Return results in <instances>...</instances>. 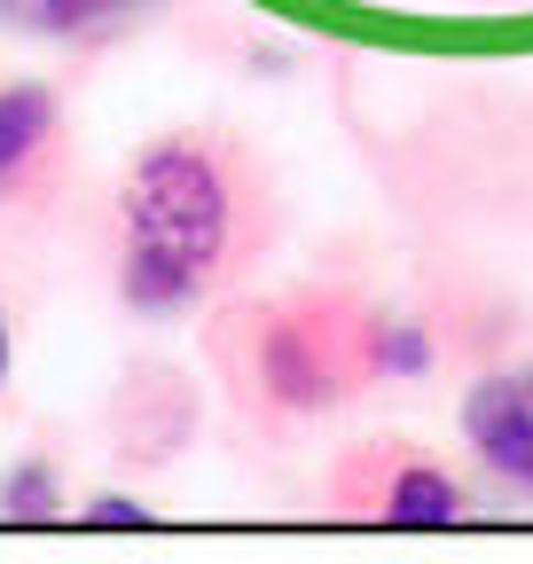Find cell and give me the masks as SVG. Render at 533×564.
<instances>
[{"mask_svg": "<svg viewBox=\"0 0 533 564\" xmlns=\"http://www.w3.org/2000/svg\"><path fill=\"white\" fill-rule=\"evenodd\" d=\"M283 243V188L259 141L188 118L126 158L110 196V291L133 322L220 306Z\"/></svg>", "mask_w": 533, "mask_h": 564, "instance_id": "cell-1", "label": "cell"}, {"mask_svg": "<svg viewBox=\"0 0 533 564\" xmlns=\"http://www.w3.org/2000/svg\"><path fill=\"white\" fill-rule=\"evenodd\" d=\"M353 282H291V291H228L205 306V361L228 408L266 440H298L369 392Z\"/></svg>", "mask_w": 533, "mask_h": 564, "instance_id": "cell-2", "label": "cell"}, {"mask_svg": "<svg viewBox=\"0 0 533 564\" xmlns=\"http://www.w3.org/2000/svg\"><path fill=\"white\" fill-rule=\"evenodd\" d=\"M322 510L361 518V525H463L471 518V486L424 440L369 432L322 463Z\"/></svg>", "mask_w": 533, "mask_h": 564, "instance_id": "cell-3", "label": "cell"}, {"mask_svg": "<svg viewBox=\"0 0 533 564\" xmlns=\"http://www.w3.org/2000/svg\"><path fill=\"white\" fill-rule=\"evenodd\" d=\"M79 165L72 102L47 79H0V212H47Z\"/></svg>", "mask_w": 533, "mask_h": 564, "instance_id": "cell-4", "label": "cell"}, {"mask_svg": "<svg viewBox=\"0 0 533 564\" xmlns=\"http://www.w3.org/2000/svg\"><path fill=\"white\" fill-rule=\"evenodd\" d=\"M455 432H463L471 463H479L502 494L533 502V361H494V369H479L471 384H463Z\"/></svg>", "mask_w": 533, "mask_h": 564, "instance_id": "cell-5", "label": "cell"}, {"mask_svg": "<svg viewBox=\"0 0 533 564\" xmlns=\"http://www.w3.org/2000/svg\"><path fill=\"white\" fill-rule=\"evenodd\" d=\"M188 432H196L188 377L181 369H157V361L126 369V384L110 400V455H126V463H173L188 447Z\"/></svg>", "mask_w": 533, "mask_h": 564, "instance_id": "cell-6", "label": "cell"}, {"mask_svg": "<svg viewBox=\"0 0 533 564\" xmlns=\"http://www.w3.org/2000/svg\"><path fill=\"white\" fill-rule=\"evenodd\" d=\"M361 361H369V384H424L432 361H439V337L416 314L369 299L361 306Z\"/></svg>", "mask_w": 533, "mask_h": 564, "instance_id": "cell-7", "label": "cell"}, {"mask_svg": "<svg viewBox=\"0 0 533 564\" xmlns=\"http://www.w3.org/2000/svg\"><path fill=\"white\" fill-rule=\"evenodd\" d=\"M142 0H0V32L17 40H95L102 24L133 17Z\"/></svg>", "mask_w": 533, "mask_h": 564, "instance_id": "cell-8", "label": "cell"}, {"mask_svg": "<svg viewBox=\"0 0 533 564\" xmlns=\"http://www.w3.org/2000/svg\"><path fill=\"white\" fill-rule=\"evenodd\" d=\"M72 510V478H63V463L47 447L17 455L9 470H0V518H17V525H47Z\"/></svg>", "mask_w": 533, "mask_h": 564, "instance_id": "cell-9", "label": "cell"}, {"mask_svg": "<svg viewBox=\"0 0 533 564\" xmlns=\"http://www.w3.org/2000/svg\"><path fill=\"white\" fill-rule=\"evenodd\" d=\"M79 525H157V510L142 502V494H87V502H79Z\"/></svg>", "mask_w": 533, "mask_h": 564, "instance_id": "cell-10", "label": "cell"}, {"mask_svg": "<svg viewBox=\"0 0 533 564\" xmlns=\"http://www.w3.org/2000/svg\"><path fill=\"white\" fill-rule=\"evenodd\" d=\"M9 369H17V314L0 306V384H9Z\"/></svg>", "mask_w": 533, "mask_h": 564, "instance_id": "cell-11", "label": "cell"}]
</instances>
